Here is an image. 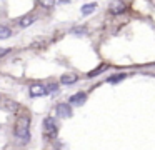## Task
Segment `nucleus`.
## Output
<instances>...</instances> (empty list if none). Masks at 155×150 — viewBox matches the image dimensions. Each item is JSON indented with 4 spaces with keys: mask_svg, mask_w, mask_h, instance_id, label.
<instances>
[{
    "mask_svg": "<svg viewBox=\"0 0 155 150\" xmlns=\"http://www.w3.org/2000/svg\"><path fill=\"white\" fill-rule=\"evenodd\" d=\"M30 115H18L15 118V125H14V135L18 140V143H27L30 142Z\"/></svg>",
    "mask_w": 155,
    "mask_h": 150,
    "instance_id": "obj_1",
    "label": "nucleus"
},
{
    "mask_svg": "<svg viewBox=\"0 0 155 150\" xmlns=\"http://www.w3.org/2000/svg\"><path fill=\"white\" fill-rule=\"evenodd\" d=\"M105 68H107V65H105V63H104V65H98L95 70H92V72H88V75H87V77H90V78H92V77H97L98 73H100V72H104Z\"/></svg>",
    "mask_w": 155,
    "mask_h": 150,
    "instance_id": "obj_13",
    "label": "nucleus"
},
{
    "mask_svg": "<svg viewBox=\"0 0 155 150\" xmlns=\"http://www.w3.org/2000/svg\"><path fill=\"white\" fill-rule=\"evenodd\" d=\"M12 52V48L10 47H5V48H0V57H5L7 53H10Z\"/></svg>",
    "mask_w": 155,
    "mask_h": 150,
    "instance_id": "obj_15",
    "label": "nucleus"
},
{
    "mask_svg": "<svg viewBox=\"0 0 155 150\" xmlns=\"http://www.w3.org/2000/svg\"><path fill=\"white\" fill-rule=\"evenodd\" d=\"M58 133V125L54 117H45L44 118V137L45 138H55Z\"/></svg>",
    "mask_w": 155,
    "mask_h": 150,
    "instance_id": "obj_2",
    "label": "nucleus"
},
{
    "mask_svg": "<svg viewBox=\"0 0 155 150\" xmlns=\"http://www.w3.org/2000/svg\"><path fill=\"white\" fill-rule=\"evenodd\" d=\"M47 87L44 85V83H34V85L28 88V95L32 97V98H37V97H45L47 95Z\"/></svg>",
    "mask_w": 155,
    "mask_h": 150,
    "instance_id": "obj_3",
    "label": "nucleus"
},
{
    "mask_svg": "<svg viewBox=\"0 0 155 150\" xmlns=\"http://www.w3.org/2000/svg\"><path fill=\"white\" fill-rule=\"evenodd\" d=\"M0 98H2V95H0Z\"/></svg>",
    "mask_w": 155,
    "mask_h": 150,
    "instance_id": "obj_18",
    "label": "nucleus"
},
{
    "mask_svg": "<svg viewBox=\"0 0 155 150\" xmlns=\"http://www.w3.org/2000/svg\"><path fill=\"white\" fill-rule=\"evenodd\" d=\"M124 78H127V73H117V75H114V77H108L107 82L108 83H118V82H122Z\"/></svg>",
    "mask_w": 155,
    "mask_h": 150,
    "instance_id": "obj_12",
    "label": "nucleus"
},
{
    "mask_svg": "<svg viewBox=\"0 0 155 150\" xmlns=\"http://www.w3.org/2000/svg\"><path fill=\"white\" fill-rule=\"evenodd\" d=\"M77 80H78L77 73H65V75L60 77V83H64V85H72V83H75Z\"/></svg>",
    "mask_w": 155,
    "mask_h": 150,
    "instance_id": "obj_8",
    "label": "nucleus"
},
{
    "mask_svg": "<svg viewBox=\"0 0 155 150\" xmlns=\"http://www.w3.org/2000/svg\"><path fill=\"white\" fill-rule=\"evenodd\" d=\"M4 107H5V110H8V112H12V113H15L20 108V105H18L17 102H14V100H7V102L4 103Z\"/></svg>",
    "mask_w": 155,
    "mask_h": 150,
    "instance_id": "obj_9",
    "label": "nucleus"
},
{
    "mask_svg": "<svg viewBox=\"0 0 155 150\" xmlns=\"http://www.w3.org/2000/svg\"><path fill=\"white\" fill-rule=\"evenodd\" d=\"M95 8H97V3H95V2L85 3V5L82 7V15H88V13L95 12Z\"/></svg>",
    "mask_w": 155,
    "mask_h": 150,
    "instance_id": "obj_10",
    "label": "nucleus"
},
{
    "mask_svg": "<svg viewBox=\"0 0 155 150\" xmlns=\"http://www.w3.org/2000/svg\"><path fill=\"white\" fill-rule=\"evenodd\" d=\"M87 30L84 28V27H75V28H72V33H85Z\"/></svg>",
    "mask_w": 155,
    "mask_h": 150,
    "instance_id": "obj_16",
    "label": "nucleus"
},
{
    "mask_svg": "<svg viewBox=\"0 0 155 150\" xmlns=\"http://www.w3.org/2000/svg\"><path fill=\"white\" fill-rule=\"evenodd\" d=\"M42 7H45V8H50V7L55 5V2H40Z\"/></svg>",
    "mask_w": 155,
    "mask_h": 150,
    "instance_id": "obj_17",
    "label": "nucleus"
},
{
    "mask_svg": "<svg viewBox=\"0 0 155 150\" xmlns=\"http://www.w3.org/2000/svg\"><path fill=\"white\" fill-rule=\"evenodd\" d=\"M8 37H12V30L7 25H0V40H5Z\"/></svg>",
    "mask_w": 155,
    "mask_h": 150,
    "instance_id": "obj_11",
    "label": "nucleus"
},
{
    "mask_svg": "<svg viewBox=\"0 0 155 150\" xmlns=\"http://www.w3.org/2000/svg\"><path fill=\"white\" fill-rule=\"evenodd\" d=\"M85 100H87V93L85 92H77V93H74V95L68 98V105H75V107L84 105Z\"/></svg>",
    "mask_w": 155,
    "mask_h": 150,
    "instance_id": "obj_5",
    "label": "nucleus"
},
{
    "mask_svg": "<svg viewBox=\"0 0 155 150\" xmlns=\"http://www.w3.org/2000/svg\"><path fill=\"white\" fill-rule=\"evenodd\" d=\"M37 20V17L34 15V13H28V15H24L22 18H18V27H22V28H25V27H30L32 23Z\"/></svg>",
    "mask_w": 155,
    "mask_h": 150,
    "instance_id": "obj_7",
    "label": "nucleus"
},
{
    "mask_svg": "<svg viewBox=\"0 0 155 150\" xmlns=\"http://www.w3.org/2000/svg\"><path fill=\"white\" fill-rule=\"evenodd\" d=\"M124 12H127V3L125 2H115L110 5V13H114V15H120Z\"/></svg>",
    "mask_w": 155,
    "mask_h": 150,
    "instance_id": "obj_6",
    "label": "nucleus"
},
{
    "mask_svg": "<svg viewBox=\"0 0 155 150\" xmlns=\"http://www.w3.org/2000/svg\"><path fill=\"white\" fill-rule=\"evenodd\" d=\"M47 92H57L58 90V83L57 82H50V83H47Z\"/></svg>",
    "mask_w": 155,
    "mask_h": 150,
    "instance_id": "obj_14",
    "label": "nucleus"
},
{
    "mask_svg": "<svg viewBox=\"0 0 155 150\" xmlns=\"http://www.w3.org/2000/svg\"><path fill=\"white\" fill-rule=\"evenodd\" d=\"M55 112H57V115L60 117V118H68V117H72V105H68V103H57V107H55Z\"/></svg>",
    "mask_w": 155,
    "mask_h": 150,
    "instance_id": "obj_4",
    "label": "nucleus"
}]
</instances>
